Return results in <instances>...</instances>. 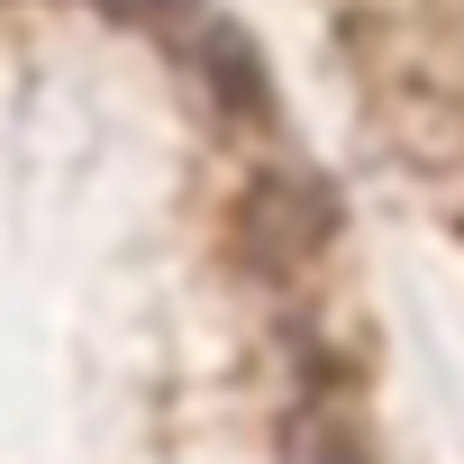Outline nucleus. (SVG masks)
I'll return each mask as SVG.
<instances>
[{
	"label": "nucleus",
	"instance_id": "f257e3e1",
	"mask_svg": "<svg viewBox=\"0 0 464 464\" xmlns=\"http://www.w3.org/2000/svg\"><path fill=\"white\" fill-rule=\"evenodd\" d=\"M355 82H364V110H373L392 164L419 191L464 209V73L446 64V46L401 28V19H364L355 28Z\"/></svg>",
	"mask_w": 464,
	"mask_h": 464
},
{
	"label": "nucleus",
	"instance_id": "f03ea898",
	"mask_svg": "<svg viewBox=\"0 0 464 464\" xmlns=\"http://www.w3.org/2000/svg\"><path fill=\"white\" fill-rule=\"evenodd\" d=\"M227 246H237L246 274L283 283V274H310L328 246H337V191L319 173H256L237 191V218H227Z\"/></svg>",
	"mask_w": 464,
	"mask_h": 464
},
{
	"label": "nucleus",
	"instance_id": "7ed1b4c3",
	"mask_svg": "<svg viewBox=\"0 0 464 464\" xmlns=\"http://www.w3.org/2000/svg\"><path fill=\"white\" fill-rule=\"evenodd\" d=\"M274 464H364V437L337 401H301L274 437Z\"/></svg>",
	"mask_w": 464,
	"mask_h": 464
},
{
	"label": "nucleus",
	"instance_id": "20e7f679",
	"mask_svg": "<svg viewBox=\"0 0 464 464\" xmlns=\"http://www.w3.org/2000/svg\"><path fill=\"white\" fill-rule=\"evenodd\" d=\"M191 64L209 73V92L237 110V119L265 110V64H256V46H246L237 28H200V37H191Z\"/></svg>",
	"mask_w": 464,
	"mask_h": 464
},
{
	"label": "nucleus",
	"instance_id": "39448f33",
	"mask_svg": "<svg viewBox=\"0 0 464 464\" xmlns=\"http://www.w3.org/2000/svg\"><path fill=\"white\" fill-rule=\"evenodd\" d=\"M110 19H137V28H209L200 0H101Z\"/></svg>",
	"mask_w": 464,
	"mask_h": 464
}]
</instances>
